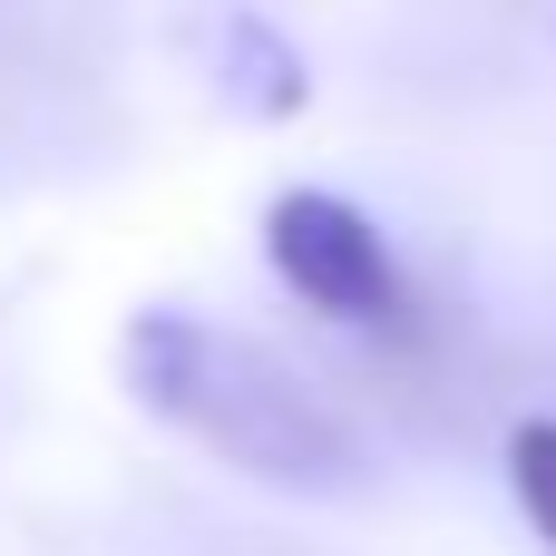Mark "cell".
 Masks as SVG:
<instances>
[{"instance_id":"277c9868","label":"cell","mask_w":556,"mask_h":556,"mask_svg":"<svg viewBox=\"0 0 556 556\" xmlns=\"http://www.w3.org/2000/svg\"><path fill=\"white\" fill-rule=\"evenodd\" d=\"M508 489H518L528 528L556 547V420H518L508 430Z\"/></svg>"},{"instance_id":"7a4b0ae2","label":"cell","mask_w":556,"mask_h":556,"mask_svg":"<svg viewBox=\"0 0 556 556\" xmlns=\"http://www.w3.org/2000/svg\"><path fill=\"white\" fill-rule=\"evenodd\" d=\"M264 264L274 283L323 313V323H362V332H410V283L381 244V225L352 205V195H323V186H293L264 205Z\"/></svg>"},{"instance_id":"6da1fadb","label":"cell","mask_w":556,"mask_h":556,"mask_svg":"<svg viewBox=\"0 0 556 556\" xmlns=\"http://www.w3.org/2000/svg\"><path fill=\"white\" fill-rule=\"evenodd\" d=\"M127 391L186 430L195 450H215L225 469L264 479V489H342L362 469L342 410L274 362L264 342L205 323V313H137L127 323Z\"/></svg>"},{"instance_id":"3957f363","label":"cell","mask_w":556,"mask_h":556,"mask_svg":"<svg viewBox=\"0 0 556 556\" xmlns=\"http://www.w3.org/2000/svg\"><path fill=\"white\" fill-rule=\"evenodd\" d=\"M225 49H235V98L254 108V117H293L313 88H303V59H293V39H274L254 10H235L225 20Z\"/></svg>"}]
</instances>
